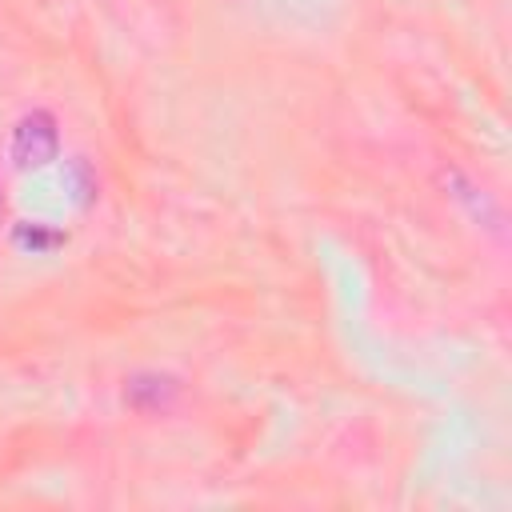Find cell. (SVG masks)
<instances>
[{
	"label": "cell",
	"instance_id": "obj_1",
	"mask_svg": "<svg viewBox=\"0 0 512 512\" xmlns=\"http://www.w3.org/2000/svg\"><path fill=\"white\" fill-rule=\"evenodd\" d=\"M60 152V136H56V120L48 112H28L8 140V156L16 168H44L52 164Z\"/></svg>",
	"mask_w": 512,
	"mask_h": 512
},
{
	"label": "cell",
	"instance_id": "obj_3",
	"mask_svg": "<svg viewBox=\"0 0 512 512\" xmlns=\"http://www.w3.org/2000/svg\"><path fill=\"white\" fill-rule=\"evenodd\" d=\"M12 244L40 256V252L60 248V244H64V232H56V228H48V224H36V220H24V224L12 228Z\"/></svg>",
	"mask_w": 512,
	"mask_h": 512
},
{
	"label": "cell",
	"instance_id": "obj_5",
	"mask_svg": "<svg viewBox=\"0 0 512 512\" xmlns=\"http://www.w3.org/2000/svg\"><path fill=\"white\" fill-rule=\"evenodd\" d=\"M0 220H4V192H0Z\"/></svg>",
	"mask_w": 512,
	"mask_h": 512
},
{
	"label": "cell",
	"instance_id": "obj_4",
	"mask_svg": "<svg viewBox=\"0 0 512 512\" xmlns=\"http://www.w3.org/2000/svg\"><path fill=\"white\" fill-rule=\"evenodd\" d=\"M68 184H72V188H80V192H76V200H92V192H96V180H88L84 160H72V164H68Z\"/></svg>",
	"mask_w": 512,
	"mask_h": 512
},
{
	"label": "cell",
	"instance_id": "obj_2",
	"mask_svg": "<svg viewBox=\"0 0 512 512\" xmlns=\"http://www.w3.org/2000/svg\"><path fill=\"white\" fill-rule=\"evenodd\" d=\"M176 396V380L172 376H132L128 380V400L136 408H164Z\"/></svg>",
	"mask_w": 512,
	"mask_h": 512
}]
</instances>
